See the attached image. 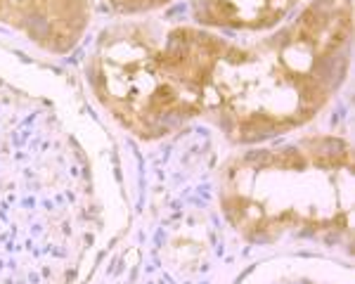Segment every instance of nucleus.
I'll return each instance as SVG.
<instances>
[{"label":"nucleus","instance_id":"1","mask_svg":"<svg viewBox=\"0 0 355 284\" xmlns=\"http://www.w3.org/2000/svg\"><path fill=\"white\" fill-rule=\"evenodd\" d=\"M97 232L93 166L64 112L0 73V284H71Z\"/></svg>","mask_w":355,"mask_h":284},{"label":"nucleus","instance_id":"2","mask_svg":"<svg viewBox=\"0 0 355 284\" xmlns=\"http://www.w3.org/2000/svg\"><path fill=\"white\" fill-rule=\"evenodd\" d=\"M351 36V0H311L261 43L227 48L204 114L234 142H263L303 126L346 78Z\"/></svg>","mask_w":355,"mask_h":284},{"label":"nucleus","instance_id":"3","mask_svg":"<svg viewBox=\"0 0 355 284\" xmlns=\"http://www.w3.org/2000/svg\"><path fill=\"white\" fill-rule=\"evenodd\" d=\"M230 43L194 26L157 33L119 24L97 38L88 81L121 126L157 140L206 112L211 76Z\"/></svg>","mask_w":355,"mask_h":284},{"label":"nucleus","instance_id":"4","mask_svg":"<svg viewBox=\"0 0 355 284\" xmlns=\"http://www.w3.org/2000/svg\"><path fill=\"white\" fill-rule=\"evenodd\" d=\"M220 211L249 242L336 237L353 206V152L339 138H306L232 159L220 175Z\"/></svg>","mask_w":355,"mask_h":284},{"label":"nucleus","instance_id":"5","mask_svg":"<svg viewBox=\"0 0 355 284\" xmlns=\"http://www.w3.org/2000/svg\"><path fill=\"white\" fill-rule=\"evenodd\" d=\"M93 0H0V24L45 53L67 55L83 41Z\"/></svg>","mask_w":355,"mask_h":284},{"label":"nucleus","instance_id":"6","mask_svg":"<svg viewBox=\"0 0 355 284\" xmlns=\"http://www.w3.org/2000/svg\"><path fill=\"white\" fill-rule=\"evenodd\" d=\"M299 0H192L197 24L227 31H263L282 24Z\"/></svg>","mask_w":355,"mask_h":284},{"label":"nucleus","instance_id":"7","mask_svg":"<svg viewBox=\"0 0 355 284\" xmlns=\"http://www.w3.org/2000/svg\"><path fill=\"white\" fill-rule=\"evenodd\" d=\"M110 8L119 15H145L159 8H166L173 0H107Z\"/></svg>","mask_w":355,"mask_h":284}]
</instances>
